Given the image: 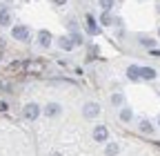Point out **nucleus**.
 Wrapping results in <instances>:
<instances>
[{
	"mask_svg": "<svg viewBox=\"0 0 160 156\" xmlns=\"http://www.w3.org/2000/svg\"><path fill=\"white\" fill-rule=\"evenodd\" d=\"M38 114H40V107H38L36 103H29V105L25 107V118H27V121H36Z\"/></svg>",
	"mask_w": 160,
	"mask_h": 156,
	"instance_id": "f257e3e1",
	"label": "nucleus"
},
{
	"mask_svg": "<svg viewBox=\"0 0 160 156\" xmlns=\"http://www.w3.org/2000/svg\"><path fill=\"white\" fill-rule=\"evenodd\" d=\"M93 138H96V141H100V143L107 141V138H109V129H107L105 125H98V127L93 129Z\"/></svg>",
	"mask_w": 160,
	"mask_h": 156,
	"instance_id": "f03ea898",
	"label": "nucleus"
},
{
	"mask_svg": "<svg viewBox=\"0 0 160 156\" xmlns=\"http://www.w3.org/2000/svg\"><path fill=\"white\" fill-rule=\"evenodd\" d=\"M11 36L16 38V40H27V38H29V31H27V27L20 25V27H13V29H11Z\"/></svg>",
	"mask_w": 160,
	"mask_h": 156,
	"instance_id": "7ed1b4c3",
	"label": "nucleus"
},
{
	"mask_svg": "<svg viewBox=\"0 0 160 156\" xmlns=\"http://www.w3.org/2000/svg\"><path fill=\"white\" fill-rule=\"evenodd\" d=\"M38 43H40V47H49L51 45V34L42 29V31L38 34Z\"/></svg>",
	"mask_w": 160,
	"mask_h": 156,
	"instance_id": "20e7f679",
	"label": "nucleus"
},
{
	"mask_svg": "<svg viewBox=\"0 0 160 156\" xmlns=\"http://www.w3.org/2000/svg\"><path fill=\"white\" fill-rule=\"evenodd\" d=\"M85 116H89V118L98 116V105H96V103H89V105H85Z\"/></svg>",
	"mask_w": 160,
	"mask_h": 156,
	"instance_id": "39448f33",
	"label": "nucleus"
},
{
	"mask_svg": "<svg viewBox=\"0 0 160 156\" xmlns=\"http://www.w3.org/2000/svg\"><path fill=\"white\" fill-rule=\"evenodd\" d=\"M140 78H145V81H153V78H156V71L149 69V67H142V69H140Z\"/></svg>",
	"mask_w": 160,
	"mask_h": 156,
	"instance_id": "423d86ee",
	"label": "nucleus"
},
{
	"mask_svg": "<svg viewBox=\"0 0 160 156\" xmlns=\"http://www.w3.org/2000/svg\"><path fill=\"white\" fill-rule=\"evenodd\" d=\"M45 114H47V116H58V114H60V105L49 103V105H47V109H45Z\"/></svg>",
	"mask_w": 160,
	"mask_h": 156,
	"instance_id": "0eeeda50",
	"label": "nucleus"
},
{
	"mask_svg": "<svg viewBox=\"0 0 160 156\" xmlns=\"http://www.w3.org/2000/svg\"><path fill=\"white\" fill-rule=\"evenodd\" d=\"M127 76L131 78V81H138V78H140V69H138L136 65H131V67L127 69Z\"/></svg>",
	"mask_w": 160,
	"mask_h": 156,
	"instance_id": "6e6552de",
	"label": "nucleus"
},
{
	"mask_svg": "<svg viewBox=\"0 0 160 156\" xmlns=\"http://www.w3.org/2000/svg\"><path fill=\"white\" fill-rule=\"evenodd\" d=\"M87 29H89V34H98V27H96V20L91 16H87Z\"/></svg>",
	"mask_w": 160,
	"mask_h": 156,
	"instance_id": "1a4fd4ad",
	"label": "nucleus"
},
{
	"mask_svg": "<svg viewBox=\"0 0 160 156\" xmlns=\"http://www.w3.org/2000/svg\"><path fill=\"white\" fill-rule=\"evenodd\" d=\"M118 149H120V147H118L116 143H109V145H107V149H105V154H107V156H116V154H118Z\"/></svg>",
	"mask_w": 160,
	"mask_h": 156,
	"instance_id": "9d476101",
	"label": "nucleus"
},
{
	"mask_svg": "<svg viewBox=\"0 0 160 156\" xmlns=\"http://www.w3.org/2000/svg\"><path fill=\"white\" fill-rule=\"evenodd\" d=\"M11 23V16H9V11H0V25H9Z\"/></svg>",
	"mask_w": 160,
	"mask_h": 156,
	"instance_id": "9b49d317",
	"label": "nucleus"
},
{
	"mask_svg": "<svg viewBox=\"0 0 160 156\" xmlns=\"http://www.w3.org/2000/svg\"><path fill=\"white\" fill-rule=\"evenodd\" d=\"M60 47H62V49H71L73 47V40H69V38H60Z\"/></svg>",
	"mask_w": 160,
	"mask_h": 156,
	"instance_id": "f8f14e48",
	"label": "nucleus"
},
{
	"mask_svg": "<svg viewBox=\"0 0 160 156\" xmlns=\"http://www.w3.org/2000/svg\"><path fill=\"white\" fill-rule=\"evenodd\" d=\"M140 129H142L145 134H151V123H147V121H142V123H140Z\"/></svg>",
	"mask_w": 160,
	"mask_h": 156,
	"instance_id": "ddd939ff",
	"label": "nucleus"
},
{
	"mask_svg": "<svg viewBox=\"0 0 160 156\" xmlns=\"http://www.w3.org/2000/svg\"><path fill=\"white\" fill-rule=\"evenodd\" d=\"M120 118H122V121H131V112L129 109H122V112H120Z\"/></svg>",
	"mask_w": 160,
	"mask_h": 156,
	"instance_id": "4468645a",
	"label": "nucleus"
},
{
	"mask_svg": "<svg viewBox=\"0 0 160 156\" xmlns=\"http://www.w3.org/2000/svg\"><path fill=\"white\" fill-rule=\"evenodd\" d=\"M100 5H102V9H105V11H109V9H111V5H113V0H100Z\"/></svg>",
	"mask_w": 160,
	"mask_h": 156,
	"instance_id": "2eb2a0df",
	"label": "nucleus"
},
{
	"mask_svg": "<svg viewBox=\"0 0 160 156\" xmlns=\"http://www.w3.org/2000/svg\"><path fill=\"white\" fill-rule=\"evenodd\" d=\"M111 103H113V105H120V103H122V96H118V94H116V96H113V101H111Z\"/></svg>",
	"mask_w": 160,
	"mask_h": 156,
	"instance_id": "dca6fc26",
	"label": "nucleus"
},
{
	"mask_svg": "<svg viewBox=\"0 0 160 156\" xmlns=\"http://www.w3.org/2000/svg\"><path fill=\"white\" fill-rule=\"evenodd\" d=\"M102 23H105V25H109V23H111V18H109V16H107V11H105V13H102Z\"/></svg>",
	"mask_w": 160,
	"mask_h": 156,
	"instance_id": "f3484780",
	"label": "nucleus"
},
{
	"mask_svg": "<svg viewBox=\"0 0 160 156\" xmlns=\"http://www.w3.org/2000/svg\"><path fill=\"white\" fill-rule=\"evenodd\" d=\"M142 43H145L147 47H153V40H151V38H142Z\"/></svg>",
	"mask_w": 160,
	"mask_h": 156,
	"instance_id": "a211bd4d",
	"label": "nucleus"
},
{
	"mask_svg": "<svg viewBox=\"0 0 160 156\" xmlns=\"http://www.w3.org/2000/svg\"><path fill=\"white\" fill-rule=\"evenodd\" d=\"M53 3H56V5H65V0H53Z\"/></svg>",
	"mask_w": 160,
	"mask_h": 156,
	"instance_id": "6ab92c4d",
	"label": "nucleus"
},
{
	"mask_svg": "<svg viewBox=\"0 0 160 156\" xmlns=\"http://www.w3.org/2000/svg\"><path fill=\"white\" fill-rule=\"evenodd\" d=\"M53 156H60V154H53Z\"/></svg>",
	"mask_w": 160,
	"mask_h": 156,
	"instance_id": "aec40b11",
	"label": "nucleus"
},
{
	"mask_svg": "<svg viewBox=\"0 0 160 156\" xmlns=\"http://www.w3.org/2000/svg\"><path fill=\"white\" fill-rule=\"evenodd\" d=\"M158 125H160V118H158Z\"/></svg>",
	"mask_w": 160,
	"mask_h": 156,
	"instance_id": "412c9836",
	"label": "nucleus"
},
{
	"mask_svg": "<svg viewBox=\"0 0 160 156\" xmlns=\"http://www.w3.org/2000/svg\"><path fill=\"white\" fill-rule=\"evenodd\" d=\"M158 9H160V5H158Z\"/></svg>",
	"mask_w": 160,
	"mask_h": 156,
	"instance_id": "4be33fe9",
	"label": "nucleus"
},
{
	"mask_svg": "<svg viewBox=\"0 0 160 156\" xmlns=\"http://www.w3.org/2000/svg\"><path fill=\"white\" fill-rule=\"evenodd\" d=\"M158 34H160V29H158Z\"/></svg>",
	"mask_w": 160,
	"mask_h": 156,
	"instance_id": "5701e85b",
	"label": "nucleus"
}]
</instances>
